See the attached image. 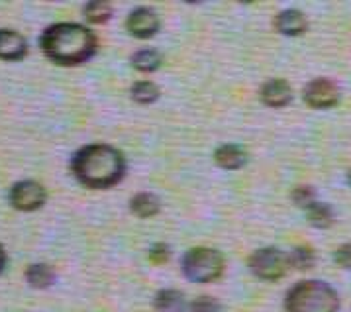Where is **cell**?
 <instances>
[{"mask_svg": "<svg viewBox=\"0 0 351 312\" xmlns=\"http://www.w3.org/2000/svg\"><path fill=\"white\" fill-rule=\"evenodd\" d=\"M97 36L75 22H57L43 29L40 47L43 56L61 67L86 63L97 53Z\"/></svg>", "mask_w": 351, "mask_h": 312, "instance_id": "1", "label": "cell"}, {"mask_svg": "<svg viewBox=\"0 0 351 312\" xmlns=\"http://www.w3.org/2000/svg\"><path fill=\"white\" fill-rule=\"evenodd\" d=\"M71 171L75 179L88 189H108L122 181L126 173V161L112 145L90 143L73 156Z\"/></svg>", "mask_w": 351, "mask_h": 312, "instance_id": "2", "label": "cell"}, {"mask_svg": "<svg viewBox=\"0 0 351 312\" xmlns=\"http://www.w3.org/2000/svg\"><path fill=\"white\" fill-rule=\"evenodd\" d=\"M339 297L332 285L324 281H300L285 297V312H337Z\"/></svg>", "mask_w": 351, "mask_h": 312, "instance_id": "3", "label": "cell"}, {"mask_svg": "<svg viewBox=\"0 0 351 312\" xmlns=\"http://www.w3.org/2000/svg\"><path fill=\"white\" fill-rule=\"evenodd\" d=\"M224 256L212 248H193L183 257V273L195 283H210L224 273Z\"/></svg>", "mask_w": 351, "mask_h": 312, "instance_id": "4", "label": "cell"}, {"mask_svg": "<svg viewBox=\"0 0 351 312\" xmlns=\"http://www.w3.org/2000/svg\"><path fill=\"white\" fill-rule=\"evenodd\" d=\"M250 269L261 281H279L291 269L289 254L279 248H261L250 257Z\"/></svg>", "mask_w": 351, "mask_h": 312, "instance_id": "5", "label": "cell"}, {"mask_svg": "<svg viewBox=\"0 0 351 312\" xmlns=\"http://www.w3.org/2000/svg\"><path fill=\"white\" fill-rule=\"evenodd\" d=\"M45 189L36 181H18L8 191V200L16 211L22 213H34L42 208L45 202Z\"/></svg>", "mask_w": 351, "mask_h": 312, "instance_id": "6", "label": "cell"}, {"mask_svg": "<svg viewBox=\"0 0 351 312\" xmlns=\"http://www.w3.org/2000/svg\"><path fill=\"white\" fill-rule=\"evenodd\" d=\"M302 97L310 108H330L337 102L339 91L330 79H314L306 85Z\"/></svg>", "mask_w": 351, "mask_h": 312, "instance_id": "7", "label": "cell"}, {"mask_svg": "<svg viewBox=\"0 0 351 312\" xmlns=\"http://www.w3.org/2000/svg\"><path fill=\"white\" fill-rule=\"evenodd\" d=\"M126 28L134 38L147 40V38L155 36L157 29H159V16L149 8H138V10L130 12V16H128Z\"/></svg>", "mask_w": 351, "mask_h": 312, "instance_id": "8", "label": "cell"}, {"mask_svg": "<svg viewBox=\"0 0 351 312\" xmlns=\"http://www.w3.org/2000/svg\"><path fill=\"white\" fill-rule=\"evenodd\" d=\"M259 97H261V102L271 106V108H282L293 99V91H291V85L287 81L271 79V81H267L265 85L261 86Z\"/></svg>", "mask_w": 351, "mask_h": 312, "instance_id": "9", "label": "cell"}, {"mask_svg": "<svg viewBox=\"0 0 351 312\" xmlns=\"http://www.w3.org/2000/svg\"><path fill=\"white\" fill-rule=\"evenodd\" d=\"M28 53V42L14 29H0V59L18 61Z\"/></svg>", "mask_w": 351, "mask_h": 312, "instance_id": "10", "label": "cell"}, {"mask_svg": "<svg viewBox=\"0 0 351 312\" xmlns=\"http://www.w3.org/2000/svg\"><path fill=\"white\" fill-rule=\"evenodd\" d=\"M273 26L282 36L295 38V36H302L306 32L308 22H306V16L302 14L300 10H282V12L275 16Z\"/></svg>", "mask_w": 351, "mask_h": 312, "instance_id": "11", "label": "cell"}, {"mask_svg": "<svg viewBox=\"0 0 351 312\" xmlns=\"http://www.w3.org/2000/svg\"><path fill=\"white\" fill-rule=\"evenodd\" d=\"M214 159H216V163H218L222 169L234 171L245 165V161H247V154H245L239 145L226 143V145H220V147L216 149Z\"/></svg>", "mask_w": 351, "mask_h": 312, "instance_id": "12", "label": "cell"}, {"mask_svg": "<svg viewBox=\"0 0 351 312\" xmlns=\"http://www.w3.org/2000/svg\"><path fill=\"white\" fill-rule=\"evenodd\" d=\"M155 311L157 312H184L189 309L186 298L181 291L175 289H163L155 295Z\"/></svg>", "mask_w": 351, "mask_h": 312, "instance_id": "13", "label": "cell"}, {"mask_svg": "<svg viewBox=\"0 0 351 312\" xmlns=\"http://www.w3.org/2000/svg\"><path fill=\"white\" fill-rule=\"evenodd\" d=\"M159 208H161V202L152 193H138L130 200V211L140 218H152L159 213Z\"/></svg>", "mask_w": 351, "mask_h": 312, "instance_id": "14", "label": "cell"}, {"mask_svg": "<svg viewBox=\"0 0 351 312\" xmlns=\"http://www.w3.org/2000/svg\"><path fill=\"white\" fill-rule=\"evenodd\" d=\"M26 281L34 289H47L56 281V273L47 263H32L26 269Z\"/></svg>", "mask_w": 351, "mask_h": 312, "instance_id": "15", "label": "cell"}, {"mask_svg": "<svg viewBox=\"0 0 351 312\" xmlns=\"http://www.w3.org/2000/svg\"><path fill=\"white\" fill-rule=\"evenodd\" d=\"M163 57L155 49H140L132 56V65L141 73H154L161 67Z\"/></svg>", "mask_w": 351, "mask_h": 312, "instance_id": "16", "label": "cell"}, {"mask_svg": "<svg viewBox=\"0 0 351 312\" xmlns=\"http://www.w3.org/2000/svg\"><path fill=\"white\" fill-rule=\"evenodd\" d=\"M306 214H308V222L314 228H320V230H326V228H330L334 224V220H336V216H334V211L328 206V204H324V202H314L312 206L306 208Z\"/></svg>", "mask_w": 351, "mask_h": 312, "instance_id": "17", "label": "cell"}, {"mask_svg": "<svg viewBox=\"0 0 351 312\" xmlns=\"http://www.w3.org/2000/svg\"><path fill=\"white\" fill-rule=\"evenodd\" d=\"M110 16H112V6L108 2L95 0V2H86L84 4V18L90 24H104V22L110 20Z\"/></svg>", "mask_w": 351, "mask_h": 312, "instance_id": "18", "label": "cell"}, {"mask_svg": "<svg viewBox=\"0 0 351 312\" xmlns=\"http://www.w3.org/2000/svg\"><path fill=\"white\" fill-rule=\"evenodd\" d=\"M132 99L140 104H152L159 99V86L152 83V81H138L132 86Z\"/></svg>", "mask_w": 351, "mask_h": 312, "instance_id": "19", "label": "cell"}, {"mask_svg": "<svg viewBox=\"0 0 351 312\" xmlns=\"http://www.w3.org/2000/svg\"><path fill=\"white\" fill-rule=\"evenodd\" d=\"M289 261H291V267L298 271H306L314 265L316 256H314V250L310 245H298L289 254Z\"/></svg>", "mask_w": 351, "mask_h": 312, "instance_id": "20", "label": "cell"}, {"mask_svg": "<svg viewBox=\"0 0 351 312\" xmlns=\"http://www.w3.org/2000/svg\"><path fill=\"white\" fill-rule=\"evenodd\" d=\"M189 312H222V304L214 297L202 295L189 304Z\"/></svg>", "mask_w": 351, "mask_h": 312, "instance_id": "21", "label": "cell"}, {"mask_svg": "<svg viewBox=\"0 0 351 312\" xmlns=\"http://www.w3.org/2000/svg\"><path fill=\"white\" fill-rule=\"evenodd\" d=\"M293 200L300 208L306 211L308 206H312L316 202V191L312 187H296L295 191H293Z\"/></svg>", "mask_w": 351, "mask_h": 312, "instance_id": "22", "label": "cell"}, {"mask_svg": "<svg viewBox=\"0 0 351 312\" xmlns=\"http://www.w3.org/2000/svg\"><path fill=\"white\" fill-rule=\"evenodd\" d=\"M169 257H171V250H169L165 243H155V245H152V250H149V261L152 263L163 265V263H167Z\"/></svg>", "mask_w": 351, "mask_h": 312, "instance_id": "23", "label": "cell"}, {"mask_svg": "<svg viewBox=\"0 0 351 312\" xmlns=\"http://www.w3.org/2000/svg\"><path fill=\"white\" fill-rule=\"evenodd\" d=\"M334 261L341 269H351V243H343L337 248L334 254Z\"/></svg>", "mask_w": 351, "mask_h": 312, "instance_id": "24", "label": "cell"}, {"mask_svg": "<svg viewBox=\"0 0 351 312\" xmlns=\"http://www.w3.org/2000/svg\"><path fill=\"white\" fill-rule=\"evenodd\" d=\"M4 265H6V252H4L2 245H0V273L4 269Z\"/></svg>", "mask_w": 351, "mask_h": 312, "instance_id": "25", "label": "cell"}, {"mask_svg": "<svg viewBox=\"0 0 351 312\" xmlns=\"http://www.w3.org/2000/svg\"><path fill=\"white\" fill-rule=\"evenodd\" d=\"M348 183L351 184V169H350V173H348Z\"/></svg>", "mask_w": 351, "mask_h": 312, "instance_id": "26", "label": "cell"}]
</instances>
